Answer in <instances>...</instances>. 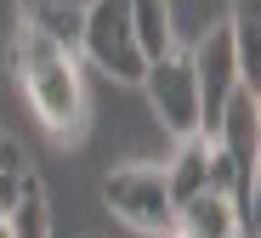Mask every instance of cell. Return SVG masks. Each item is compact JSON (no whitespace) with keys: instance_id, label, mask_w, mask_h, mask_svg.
<instances>
[{"instance_id":"9","label":"cell","mask_w":261,"mask_h":238,"mask_svg":"<svg viewBox=\"0 0 261 238\" xmlns=\"http://www.w3.org/2000/svg\"><path fill=\"white\" fill-rule=\"evenodd\" d=\"M227 34H233V51H239V68H244V85H255V80H261V0H233Z\"/></svg>"},{"instance_id":"5","label":"cell","mask_w":261,"mask_h":238,"mask_svg":"<svg viewBox=\"0 0 261 238\" xmlns=\"http://www.w3.org/2000/svg\"><path fill=\"white\" fill-rule=\"evenodd\" d=\"M188 63H193V80H199V125H204V136H210L216 119H222V108H227V97L244 85V68H239V51H233L227 23L204 29Z\"/></svg>"},{"instance_id":"3","label":"cell","mask_w":261,"mask_h":238,"mask_svg":"<svg viewBox=\"0 0 261 238\" xmlns=\"http://www.w3.org/2000/svg\"><path fill=\"white\" fill-rule=\"evenodd\" d=\"M102 199L108 210L137 227V232H170L176 227V204H170V187H165V170L153 165H125L102 181Z\"/></svg>"},{"instance_id":"8","label":"cell","mask_w":261,"mask_h":238,"mask_svg":"<svg viewBox=\"0 0 261 238\" xmlns=\"http://www.w3.org/2000/svg\"><path fill=\"white\" fill-rule=\"evenodd\" d=\"M130 29H137L142 57H165L176 51V29H170V0H130Z\"/></svg>"},{"instance_id":"2","label":"cell","mask_w":261,"mask_h":238,"mask_svg":"<svg viewBox=\"0 0 261 238\" xmlns=\"http://www.w3.org/2000/svg\"><path fill=\"white\" fill-rule=\"evenodd\" d=\"M80 51L91 57L108 80L137 85L148 57L137 45V29H130V0H91L85 6V29H80Z\"/></svg>"},{"instance_id":"1","label":"cell","mask_w":261,"mask_h":238,"mask_svg":"<svg viewBox=\"0 0 261 238\" xmlns=\"http://www.w3.org/2000/svg\"><path fill=\"white\" fill-rule=\"evenodd\" d=\"M12 80L23 91L29 114L40 119V130H46L51 142H63V148H74V142H85V130H91V102H85V74H80V57L68 51V45L46 40L17 23L12 34Z\"/></svg>"},{"instance_id":"4","label":"cell","mask_w":261,"mask_h":238,"mask_svg":"<svg viewBox=\"0 0 261 238\" xmlns=\"http://www.w3.org/2000/svg\"><path fill=\"white\" fill-rule=\"evenodd\" d=\"M137 85L148 91L159 125L176 136V142H182V136H204V125H199V80H193V63H188V57H176V51L153 57Z\"/></svg>"},{"instance_id":"6","label":"cell","mask_w":261,"mask_h":238,"mask_svg":"<svg viewBox=\"0 0 261 238\" xmlns=\"http://www.w3.org/2000/svg\"><path fill=\"white\" fill-rule=\"evenodd\" d=\"M176 232H188V238H244L239 210L222 187H199L193 199H182L176 204Z\"/></svg>"},{"instance_id":"10","label":"cell","mask_w":261,"mask_h":238,"mask_svg":"<svg viewBox=\"0 0 261 238\" xmlns=\"http://www.w3.org/2000/svg\"><path fill=\"white\" fill-rule=\"evenodd\" d=\"M12 232L17 238H51V210H46V187H40V176L23 181V193L12 204Z\"/></svg>"},{"instance_id":"7","label":"cell","mask_w":261,"mask_h":238,"mask_svg":"<svg viewBox=\"0 0 261 238\" xmlns=\"http://www.w3.org/2000/svg\"><path fill=\"white\" fill-rule=\"evenodd\" d=\"M210 165H216V136H182L176 159L165 165V187H170V204L193 199L199 187H210Z\"/></svg>"},{"instance_id":"11","label":"cell","mask_w":261,"mask_h":238,"mask_svg":"<svg viewBox=\"0 0 261 238\" xmlns=\"http://www.w3.org/2000/svg\"><path fill=\"white\" fill-rule=\"evenodd\" d=\"M29 176H34V170H29V153L17 148L6 130H0V216L17 204V193H23V181H29Z\"/></svg>"},{"instance_id":"12","label":"cell","mask_w":261,"mask_h":238,"mask_svg":"<svg viewBox=\"0 0 261 238\" xmlns=\"http://www.w3.org/2000/svg\"><path fill=\"white\" fill-rule=\"evenodd\" d=\"M17 6H23V12H29V6H80V12H85L91 0H17Z\"/></svg>"},{"instance_id":"13","label":"cell","mask_w":261,"mask_h":238,"mask_svg":"<svg viewBox=\"0 0 261 238\" xmlns=\"http://www.w3.org/2000/svg\"><path fill=\"white\" fill-rule=\"evenodd\" d=\"M170 238H188V232H176V227H170Z\"/></svg>"}]
</instances>
